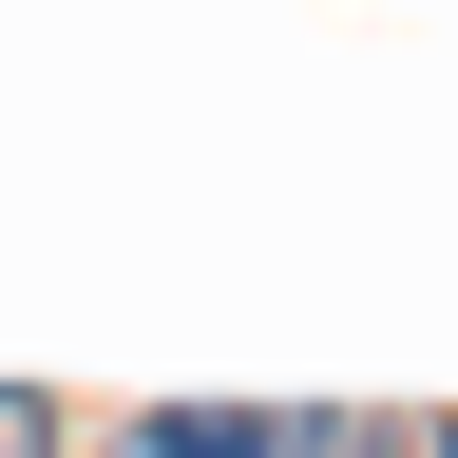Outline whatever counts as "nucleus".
Instances as JSON below:
<instances>
[{"mask_svg":"<svg viewBox=\"0 0 458 458\" xmlns=\"http://www.w3.org/2000/svg\"><path fill=\"white\" fill-rule=\"evenodd\" d=\"M153 458H306V420H249V401H172Z\"/></svg>","mask_w":458,"mask_h":458,"instance_id":"f257e3e1","label":"nucleus"},{"mask_svg":"<svg viewBox=\"0 0 458 458\" xmlns=\"http://www.w3.org/2000/svg\"><path fill=\"white\" fill-rule=\"evenodd\" d=\"M0 458H57V401L38 382H0Z\"/></svg>","mask_w":458,"mask_h":458,"instance_id":"f03ea898","label":"nucleus"}]
</instances>
